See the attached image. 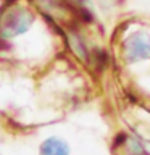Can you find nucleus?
<instances>
[{
    "label": "nucleus",
    "instance_id": "obj_1",
    "mask_svg": "<svg viewBox=\"0 0 150 155\" xmlns=\"http://www.w3.org/2000/svg\"><path fill=\"white\" fill-rule=\"evenodd\" d=\"M32 24V15L21 7H13L3 15L0 21V36L3 39H11L18 34L28 31Z\"/></svg>",
    "mask_w": 150,
    "mask_h": 155
},
{
    "label": "nucleus",
    "instance_id": "obj_2",
    "mask_svg": "<svg viewBox=\"0 0 150 155\" xmlns=\"http://www.w3.org/2000/svg\"><path fill=\"white\" fill-rule=\"evenodd\" d=\"M124 55L129 61H142L150 58V37L144 32H134L124 41Z\"/></svg>",
    "mask_w": 150,
    "mask_h": 155
},
{
    "label": "nucleus",
    "instance_id": "obj_3",
    "mask_svg": "<svg viewBox=\"0 0 150 155\" xmlns=\"http://www.w3.org/2000/svg\"><path fill=\"white\" fill-rule=\"evenodd\" d=\"M68 153H70L68 145L57 137L47 139L42 144V155H68Z\"/></svg>",
    "mask_w": 150,
    "mask_h": 155
}]
</instances>
